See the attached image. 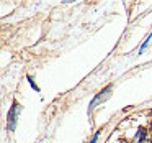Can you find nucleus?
Here are the masks:
<instances>
[{
    "label": "nucleus",
    "instance_id": "obj_1",
    "mask_svg": "<svg viewBox=\"0 0 152 143\" xmlns=\"http://www.w3.org/2000/svg\"><path fill=\"white\" fill-rule=\"evenodd\" d=\"M20 110H21L20 104H18L17 100H13V102H12L10 110H8V113H7V130H8V132H13V130L17 128V122H18Z\"/></svg>",
    "mask_w": 152,
    "mask_h": 143
},
{
    "label": "nucleus",
    "instance_id": "obj_2",
    "mask_svg": "<svg viewBox=\"0 0 152 143\" xmlns=\"http://www.w3.org/2000/svg\"><path fill=\"white\" fill-rule=\"evenodd\" d=\"M111 89H113V86L111 84H108V86L105 87V89H102L98 94L95 96V99L90 102V107H88V113L93 110V107H95V104H98V102H105L106 99H110V96H111Z\"/></svg>",
    "mask_w": 152,
    "mask_h": 143
},
{
    "label": "nucleus",
    "instance_id": "obj_3",
    "mask_svg": "<svg viewBox=\"0 0 152 143\" xmlns=\"http://www.w3.org/2000/svg\"><path fill=\"white\" fill-rule=\"evenodd\" d=\"M132 143H149V133H147V130H145L144 127H139L137 128Z\"/></svg>",
    "mask_w": 152,
    "mask_h": 143
},
{
    "label": "nucleus",
    "instance_id": "obj_4",
    "mask_svg": "<svg viewBox=\"0 0 152 143\" xmlns=\"http://www.w3.org/2000/svg\"><path fill=\"white\" fill-rule=\"evenodd\" d=\"M151 40H152V31H151V33L147 35V38H145V41H144V43H142V46L139 48V54H141L142 51H144L145 48H147V44H149V41H151Z\"/></svg>",
    "mask_w": 152,
    "mask_h": 143
},
{
    "label": "nucleus",
    "instance_id": "obj_5",
    "mask_svg": "<svg viewBox=\"0 0 152 143\" xmlns=\"http://www.w3.org/2000/svg\"><path fill=\"white\" fill-rule=\"evenodd\" d=\"M28 82H30V86L33 87V89L36 90V92H39V87L36 86V82H34V81H33V77H31V76H28Z\"/></svg>",
    "mask_w": 152,
    "mask_h": 143
},
{
    "label": "nucleus",
    "instance_id": "obj_6",
    "mask_svg": "<svg viewBox=\"0 0 152 143\" xmlns=\"http://www.w3.org/2000/svg\"><path fill=\"white\" fill-rule=\"evenodd\" d=\"M98 135H100V132H96L95 135H93V138L90 140V143H96V140H98Z\"/></svg>",
    "mask_w": 152,
    "mask_h": 143
},
{
    "label": "nucleus",
    "instance_id": "obj_7",
    "mask_svg": "<svg viewBox=\"0 0 152 143\" xmlns=\"http://www.w3.org/2000/svg\"><path fill=\"white\" fill-rule=\"evenodd\" d=\"M151 133H152V120H151Z\"/></svg>",
    "mask_w": 152,
    "mask_h": 143
}]
</instances>
